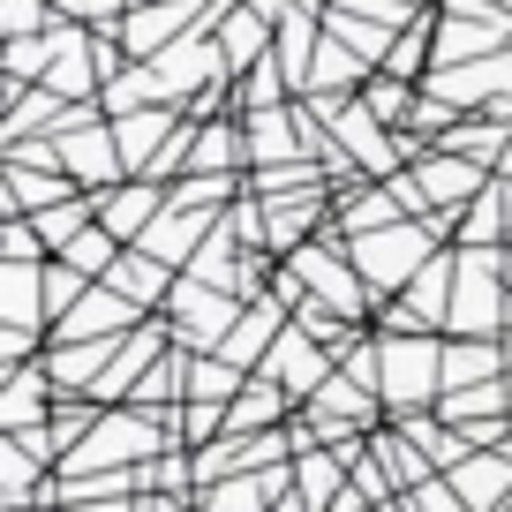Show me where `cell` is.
I'll list each match as a JSON object with an SVG mask.
<instances>
[{
  "label": "cell",
  "instance_id": "cell-1",
  "mask_svg": "<svg viewBox=\"0 0 512 512\" xmlns=\"http://www.w3.org/2000/svg\"><path fill=\"white\" fill-rule=\"evenodd\" d=\"M437 249H445V219H392V226H369V234H347V256L362 264L377 302L407 294V279H415Z\"/></svg>",
  "mask_w": 512,
  "mask_h": 512
},
{
  "label": "cell",
  "instance_id": "cell-2",
  "mask_svg": "<svg viewBox=\"0 0 512 512\" xmlns=\"http://www.w3.org/2000/svg\"><path fill=\"white\" fill-rule=\"evenodd\" d=\"M377 354H384L377 392L392 415H422V407L445 400V339L437 332H384Z\"/></svg>",
  "mask_w": 512,
  "mask_h": 512
},
{
  "label": "cell",
  "instance_id": "cell-3",
  "mask_svg": "<svg viewBox=\"0 0 512 512\" xmlns=\"http://www.w3.org/2000/svg\"><path fill=\"white\" fill-rule=\"evenodd\" d=\"M452 339H505L512 332V279L505 249H460V279H452Z\"/></svg>",
  "mask_w": 512,
  "mask_h": 512
},
{
  "label": "cell",
  "instance_id": "cell-4",
  "mask_svg": "<svg viewBox=\"0 0 512 512\" xmlns=\"http://www.w3.org/2000/svg\"><path fill=\"white\" fill-rule=\"evenodd\" d=\"M452 279H460V249H437L407 279V294L384 302V332H445L452 324Z\"/></svg>",
  "mask_w": 512,
  "mask_h": 512
},
{
  "label": "cell",
  "instance_id": "cell-5",
  "mask_svg": "<svg viewBox=\"0 0 512 512\" xmlns=\"http://www.w3.org/2000/svg\"><path fill=\"white\" fill-rule=\"evenodd\" d=\"M241 294H226V287H211V279H196V272H181V287H174V302H166V317H174V339L181 347H196V354H211L226 332H234V317H241Z\"/></svg>",
  "mask_w": 512,
  "mask_h": 512
},
{
  "label": "cell",
  "instance_id": "cell-6",
  "mask_svg": "<svg viewBox=\"0 0 512 512\" xmlns=\"http://www.w3.org/2000/svg\"><path fill=\"white\" fill-rule=\"evenodd\" d=\"M264 369L287 384L294 400H317L324 384H332V369H339V347H324L309 324H294V317H287V332H279V347L264 354Z\"/></svg>",
  "mask_w": 512,
  "mask_h": 512
},
{
  "label": "cell",
  "instance_id": "cell-7",
  "mask_svg": "<svg viewBox=\"0 0 512 512\" xmlns=\"http://www.w3.org/2000/svg\"><path fill=\"white\" fill-rule=\"evenodd\" d=\"M226 211H196V204H166L159 219L144 226V241H128V249H151L159 264H174V272H189L196 256H204V241L219 234Z\"/></svg>",
  "mask_w": 512,
  "mask_h": 512
},
{
  "label": "cell",
  "instance_id": "cell-8",
  "mask_svg": "<svg viewBox=\"0 0 512 512\" xmlns=\"http://www.w3.org/2000/svg\"><path fill=\"white\" fill-rule=\"evenodd\" d=\"M166 204H174V189H166V181L128 174V181H113V189H98V226H106V234H121V241H144V226L159 219Z\"/></svg>",
  "mask_w": 512,
  "mask_h": 512
},
{
  "label": "cell",
  "instance_id": "cell-9",
  "mask_svg": "<svg viewBox=\"0 0 512 512\" xmlns=\"http://www.w3.org/2000/svg\"><path fill=\"white\" fill-rule=\"evenodd\" d=\"M53 407H61V384H53L46 354H38V362H8V392H0V430H46Z\"/></svg>",
  "mask_w": 512,
  "mask_h": 512
},
{
  "label": "cell",
  "instance_id": "cell-10",
  "mask_svg": "<svg viewBox=\"0 0 512 512\" xmlns=\"http://www.w3.org/2000/svg\"><path fill=\"white\" fill-rule=\"evenodd\" d=\"M136 324H144V309L128 302L113 279H91V294L53 324V339H121V332H136Z\"/></svg>",
  "mask_w": 512,
  "mask_h": 512
},
{
  "label": "cell",
  "instance_id": "cell-11",
  "mask_svg": "<svg viewBox=\"0 0 512 512\" xmlns=\"http://www.w3.org/2000/svg\"><path fill=\"white\" fill-rule=\"evenodd\" d=\"M287 490H294V460L287 467H249V475H226V482H204L196 505H204V512H272Z\"/></svg>",
  "mask_w": 512,
  "mask_h": 512
},
{
  "label": "cell",
  "instance_id": "cell-12",
  "mask_svg": "<svg viewBox=\"0 0 512 512\" xmlns=\"http://www.w3.org/2000/svg\"><path fill=\"white\" fill-rule=\"evenodd\" d=\"M279 46V23L256 8V0H234L219 16V53H226V76H241V68H264Z\"/></svg>",
  "mask_w": 512,
  "mask_h": 512
},
{
  "label": "cell",
  "instance_id": "cell-13",
  "mask_svg": "<svg viewBox=\"0 0 512 512\" xmlns=\"http://www.w3.org/2000/svg\"><path fill=\"white\" fill-rule=\"evenodd\" d=\"M68 196H91V189H76V181H68L61 166H46V159H23V151H8V219L53 211V204H68Z\"/></svg>",
  "mask_w": 512,
  "mask_h": 512
},
{
  "label": "cell",
  "instance_id": "cell-14",
  "mask_svg": "<svg viewBox=\"0 0 512 512\" xmlns=\"http://www.w3.org/2000/svg\"><path fill=\"white\" fill-rule=\"evenodd\" d=\"M445 475H452V490H460L475 512H505L512 505V452H497V445L467 452V460L445 467Z\"/></svg>",
  "mask_w": 512,
  "mask_h": 512
},
{
  "label": "cell",
  "instance_id": "cell-15",
  "mask_svg": "<svg viewBox=\"0 0 512 512\" xmlns=\"http://www.w3.org/2000/svg\"><path fill=\"white\" fill-rule=\"evenodd\" d=\"M452 241H460V249H505L512 241V174H497L490 189L452 219Z\"/></svg>",
  "mask_w": 512,
  "mask_h": 512
},
{
  "label": "cell",
  "instance_id": "cell-16",
  "mask_svg": "<svg viewBox=\"0 0 512 512\" xmlns=\"http://www.w3.org/2000/svg\"><path fill=\"white\" fill-rule=\"evenodd\" d=\"M347 482H354L347 445H309V452H294V490H302L317 512H332L339 497H347Z\"/></svg>",
  "mask_w": 512,
  "mask_h": 512
},
{
  "label": "cell",
  "instance_id": "cell-17",
  "mask_svg": "<svg viewBox=\"0 0 512 512\" xmlns=\"http://www.w3.org/2000/svg\"><path fill=\"white\" fill-rule=\"evenodd\" d=\"M505 377V339H452L445 332V392H467V384Z\"/></svg>",
  "mask_w": 512,
  "mask_h": 512
},
{
  "label": "cell",
  "instance_id": "cell-18",
  "mask_svg": "<svg viewBox=\"0 0 512 512\" xmlns=\"http://www.w3.org/2000/svg\"><path fill=\"white\" fill-rule=\"evenodd\" d=\"M422 68H437V8H422L384 53V76H400V83H422Z\"/></svg>",
  "mask_w": 512,
  "mask_h": 512
},
{
  "label": "cell",
  "instance_id": "cell-19",
  "mask_svg": "<svg viewBox=\"0 0 512 512\" xmlns=\"http://www.w3.org/2000/svg\"><path fill=\"white\" fill-rule=\"evenodd\" d=\"M83 294H91V279H83V272H76V264H61V256H53V264H46V317H53V324H61V317H68V309H76V302H83Z\"/></svg>",
  "mask_w": 512,
  "mask_h": 512
},
{
  "label": "cell",
  "instance_id": "cell-20",
  "mask_svg": "<svg viewBox=\"0 0 512 512\" xmlns=\"http://www.w3.org/2000/svg\"><path fill=\"white\" fill-rule=\"evenodd\" d=\"M400 512H475V505L452 490V475H430L422 490H407V497H400Z\"/></svg>",
  "mask_w": 512,
  "mask_h": 512
},
{
  "label": "cell",
  "instance_id": "cell-21",
  "mask_svg": "<svg viewBox=\"0 0 512 512\" xmlns=\"http://www.w3.org/2000/svg\"><path fill=\"white\" fill-rule=\"evenodd\" d=\"M53 16H68V23H91V31H113V23L128 16V0H53Z\"/></svg>",
  "mask_w": 512,
  "mask_h": 512
},
{
  "label": "cell",
  "instance_id": "cell-22",
  "mask_svg": "<svg viewBox=\"0 0 512 512\" xmlns=\"http://www.w3.org/2000/svg\"><path fill=\"white\" fill-rule=\"evenodd\" d=\"M46 8H53V0H8V38H38V31H53L61 16L46 23Z\"/></svg>",
  "mask_w": 512,
  "mask_h": 512
},
{
  "label": "cell",
  "instance_id": "cell-23",
  "mask_svg": "<svg viewBox=\"0 0 512 512\" xmlns=\"http://www.w3.org/2000/svg\"><path fill=\"white\" fill-rule=\"evenodd\" d=\"M136 512H204V505H196V497H174V490H144Z\"/></svg>",
  "mask_w": 512,
  "mask_h": 512
},
{
  "label": "cell",
  "instance_id": "cell-24",
  "mask_svg": "<svg viewBox=\"0 0 512 512\" xmlns=\"http://www.w3.org/2000/svg\"><path fill=\"white\" fill-rule=\"evenodd\" d=\"M272 512H317V505H309V497H302V490H287V497H279V505H272Z\"/></svg>",
  "mask_w": 512,
  "mask_h": 512
},
{
  "label": "cell",
  "instance_id": "cell-25",
  "mask_svg": "<svg viewBox=\"0 0 512 512\" xmlns=\"http://www.w3.org/2000/svg\"><path fill=\"white\" fill-rule=\"evenodd\" d=\"M505 384H512V332H505Z\"/></svg>",
  "mask_w": 512,
  "mask_h": 512
},
{
  "label": "cell",
  "instance_id": "cell-26",
  "mask_svg": "<svg viewBox=\"0 0 512 512\" xmlns=\"http://www.w3.org/2000/svg\"><path fill=\"white\" fill-rule=\"evenodd\" d=\"M354 512H400V505H354Z\"/></svg>",
  "mask_w": 512,
  "mask_h": 512
},
{
  "label": "cell",
  "instance_id": "cell-27",
  "mask_svg": "<svg viewBox=\"0 0 512 512\" xmlns=\"http://www.w3.org/2000/svg\"><path fill=\"white\" fill-rule=\"evenodd\" d=\"M497 452H512V430H505V445H497Z\"/></svg>",
  "mask_w": 512,
  "mask_h": 512
},
{
  "label": "cell",
  "instance_id": "cell-28",
  "mask_svg": "<svg viewBox=\"0 0 512 512\" xmlns=\"http://www.w3.org/2000/svg\"><path fill=\"white\" fill-rule=\"evenodd\" d=\"M505 279H512V249H505Z\"/></svg>",
  "mask_w": 512,
  "mask_h": 512
}]
</instances>
